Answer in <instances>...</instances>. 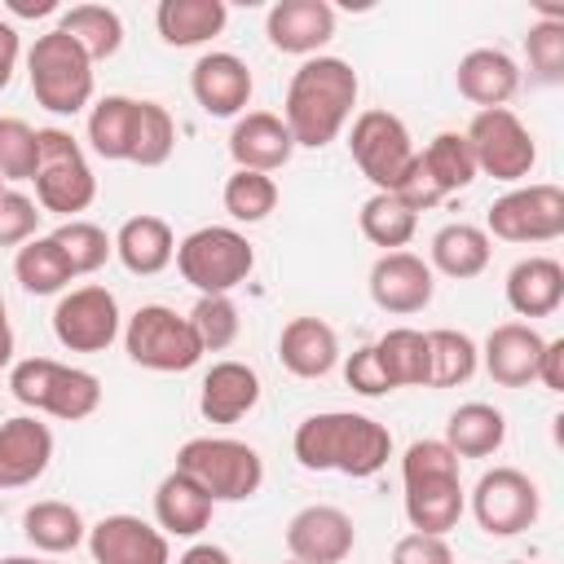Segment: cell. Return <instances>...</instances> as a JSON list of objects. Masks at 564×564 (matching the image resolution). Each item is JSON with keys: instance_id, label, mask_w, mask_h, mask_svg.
Returning a JSON list of instances; mask_svg holds the SVG:
<instances>
[{"instance_id": "cell-3", "label": "cell", "mask_w": 564, "mask_h": 564, "mask_svg": "<svg viewBox=\"0 0 564 564\" xmlns=\"http://www.w3.org/2000/svg\"><path fill=\"white\" fill-rule=\"evenodd\" d=\"M401 485H405V520L414 533L445 538L458 529L467 511V494L458 480V454L445 441H414L401 454Z\"/></svg>"}, {"instance_id": "cell-27", "label": "cell", "mask_w": 564, "mask_h": 564, "mask_svg": "<svg viewBox=\"0 0 564 564\" xmlns=\"http://www.w3.org/2000/svg\"><path fill=\"white\" fill-rule=\"evenodd\" d=\"M564 300V269L551 256H524L507 273V304L520 317H551Z\"/></svg>"}, {"instance_id": "cell-23", "label": "cell", "mask_w": 564, "mask_h": 564, "mask_svg": "<svg viewBox=\"0 0 564 564\" xmlns=\"http://www.w3.org/2000/svg\"><path fill=\"white\" fill-rule=\"evenodd\" d=\"M260 405V375L247 361H216L198 383V414L216 427L247 419Z\"/></svg>"}, {"instance_id": "cell-14", "label": "cell", "mask_w": 564, "mask_h": 564, "mask_svg": "<svg viewBox=\"0 0 564 564\" xmlns=\"http://www.w3.org/2000/svg\"><path fill=\"white\" fill-rule=\"evenodd\" d=\"M119 300L97 282L62 291V300L53 304V335L66 352H106L119 339Z\"/></svg>"}, {"instance_id": "cell-1", "label": "cell", "mask_w": 564, "mask_h": 564, "mask_svg": "<svg viewBox=\"0 0 564 564\" xmlns=\"http://www.w3.org/2000/svg\"><path fill=\"white\" fill-rule=\"evenodd\" d=\"M357 70L344 62V57H304L300 70L291 75L286 84V101H282V123L291 132L295 145L304 150H322L330 145L344 123L352 119V106H357Z\"/></svg>"}, {"instance_id": "cell-16", "label": "cell", "mask_w": 564, "mask_h": 564, "mask_svg": "<svg viewBox=\"0 0 564 564\" xmlns=\"http://www.w3.org/2000/svg\"><path fill=\"white\" fill-rule=\"evenodd\" d=\"M84 542H88V555L97 564H172L167 533L141 516H128V511L101 516Z\"/></svg>"}, {"instance_id": "cell-53", "label": "cell", "mask_w": 564, "mask_h": 564, "mask_svg": "<svg viewBox=\"0 0 564 564\" xmlns=\"http://www.w3.org/2000/svg\"><path fill=\"white\" fill-rule=\"evenodd\" d=\"M13 361V330H9V322L0 326V370Z\"/></svg>"}, {"instance_id": "cell-39", "label": "cell", "mask_w": 564, "mask_h": 564, "mask_svg": "<svg viewBox=\"0 0 564 564\" xmlns=\"http://www.w3.org/2000/svg\"><path fill=\"white\" fill-rule=\"evenodd\" d=\"M357 225H361V234H366L375 247L401 251V247L414 238V229H419V212H410L397 194H370V198L361 203V212H357Z\"/></svg>"}, {"instance_id": "cell-13", "label": "cell", "mask_w": 564, "mask_h": 564, "mask_svg": "<svg viewBox=\"0 0 564 564\" xmlns=\"http://www.w3.org/2000/svg\"><path fill=\"white\" fill-rule=\"evenodd\" d=\"M471 516L489 538H516L542 516V494L520 467H489L471 489Z\"/></svg>"}, {"instance_id": "cell-6", "label": "cell", "mask_w": 564, "mask_h": 564, "mask_svg": "<svg viewBox=\"0 0 564 564\" xmlns=\"http://www.w3.org/2000/svg\"><path fill=\"white\" fill-rule=\"evenodd\" d=\"M176 471H185L212 502H247L264 485L260 454L234 436H189L176 449Z\"/></svg>"}, {"instance_id": "cell-10", "label": "cell", "mask_w": 564, "mask_h": 564, "mask_svg": "<svg viewBox=\"0 0 564 564\" xmlns=\"http://www.w3.org/2000/svg\"><path fill=\"white\" fill-rule=\"evenodd\" d=\"M348 154L361 167V176L375 185V194H397L419 159L410 128L392 110H361L348 132Z\"/></svg>"}, {"instance_id": "cell-8", "label": "cell", "mask_w": 564, "mask_h": 564, "mask_svg": "<svg viewBox=\"0 0 564 564\" xmlns=\"http://www.w3.org/2000/svg\"><path fill=\"white\" fill-rule=\"evenodd\" d=\"M176 269L198 295H229L256 269V247L229 225H203L176 242Z\"/></svg>"}, {"instance_id": "cell-49", "label": "cell", "mask_w": 564, "mask_h": 564, "mask_svg": "<svg viewBox=\"0 0 564 564\" xmlns=\"http://www.w3.org/2000/svg\"><path fill=\"white\" fill-rule=\"evenodd\" d=\"M538 383L551 392H564V339H546L538 357Z\"/></svg>"}, {"instance_id": "cell-18", "label": "cell", "mask_w": 564, "mask_h": 564, "mask_svg": "<svg viewBox=\"0 0 564 564\" xmlns=\"http://www.w3.org/2000/svg\"><path fill=\"white\" fill-rule=\"evenodd\" d=\"M189 93L212 119H238L251 101V70L238 53H203L189 66Z\"/></svg>"}, {"instance_id": "cell-56", "label": "cell", "mask_w": 564, "mask_h": 564, "mask_svg": "<svg viewBox=\"0 0 564 564\" xmlns=\"http://www.w3.org/2000/svg\"><path fill=\"white\" fill-rule=\"evenodd\" d=\"M507 564H529V560H507Z\"/></svg>"}, {"instance_id": "cell-32", "label": "cell", "mask_w": 564, "mask_h": 564, "mask_svg": "<svg viewBox=\"0 0 564 564\" xmlns=\"http://www.w3.org/2000/svg\"><path fill=\"white\" fill-rule=\"evenodd\" d=\"M22 533H26V542L35 551L66 555V551H75L88 538V524H84L79 507L62 502V498H44V502H31L22 511Z\"/></svg>"}, {"instance_id": "cell-24", "label": "cell", "mask_w": 564, "mask_h": 564, "mask_svg": "<svg viewBox=\"0 0 564 564\" xmlns=\"http://www.w3.org/2000/svg\"><path fill=\"white\" fill-rule=\"evenodd\" d=\"M278 361L295 379H322L339 361V335L322 317H291L278 335Z\"/></svg>"}, {"instance_id": "cell-9", "label": "cell", "mask_w": 564, "mask_h": 564, "mask_svg": "<svg viewBox=\"0 0 564 564\" xmlns=\"http://www.w3.org/2000/svg\"><path fill=\"white\" fill-rule=\"evenodd\" d=\"M123 348L132 366L154 370V375H185L203 357V344L189 317H181L167 304H141L123 326Z\"/></svg>"}, {"instance_id": "cell-38", "label": "cell", "mask_w": 564, "mask_h": 564, "mask_svg": "<svg viewBox=\"0 0 564 564\" xmlns=\"http://www.w3.org/2000/svg\"><path fill=\"white\" fill-rule=\"evenodd\" d=\"M427 357H432V375H427V388H458L476 375L480 366V348L471 335L463 330H427Z\"/></svg>"}, {"instance_id": "cell-43", "label": "cell", "mask_w": 564, "mask_h": 564, "mask_svg": "<svg viewBox=\"0 0 564 564\" xmlns=\"http://www.w3.org/2000/svg\"><path fill=\"white\" fill-rule=\"evenodd\" d=\"M185 317H189V326H194L203 352H225V348L238 339V330H242L238 304H234L229 295H198V304H194Z\"/></svg>"}, {"instance_id": "cell-21", "label": "cell", "mask_w": 564, "mask_h": 564, "mask_svg": "<svg viewBox=\"0 0 564 564\" xmlns=\"http://www.w3.org/2000/svg\"><path fill=\"white\" fill-rule=\"evenodd\" d=\"M542 348H546V339L529 322H502L485 335L480 366L498 388H529V383H538Z\"/></svg>"}, {"instance_id": "cell-28", "label": "cell", "mask_w": 564, "mask_h": 564, "mask_svg": "<svg viewBox=\"0 0 564 564\" xmlns=\"http://www.w3.org/2000/svg\"><path fill=\"white\" fill-rule=\"evenodd\" d=\"M212 511H216V502L176 467L154 489V520L167 538H198L212 524Z\"/></svg>"}, {"instance_id": "cell-46", "label": "cell", "mask_w": 564, "mask_h": 564, "mask_svg": "<svg viewBox=\"0 0 564 564\" xmlns=\"http://www.w3.org/2000/svg\"><path fill=\"white\" fill-rule=\"evenodd\" d=\"M40 203L22 189H4L0 194V247H22L35 238V225H40Z\"/></svg>"}, {"instance_id": "cell-54", "label": "cell", "mask_w": 564, "mask_h": 564, "mask_svg": "<svg viewBox=\"0 0 564 564\" xmlns=\"http://www.w3.org/2000/svg\"><path fill=\"white\" fill-rule=\"evenodd\" d=\"M0 564H44V560H35V555H4Z\"/></svg>"}, {"instance_id": "cell-48", "label": "cell", "mask_w": 564, "mask_h": 564, "mask_svg": "<svg viewBox=\"0 0 564 564\" xmlns=\"http://www.w3.org/2000/svg\"><path fill=\"white\" fill-rule=\"evenodd\" d=\"M392 564H454V551L436 533H405L392 546Z\"/></svg>"}, {"instance_id": "cell-31", "label": "cell", "mask_w": 564, "mask_h": 564, "mask_svg": "<svg viewBox=\"0 0 564 564\" xmlns=\"http://www.w3.org/2000/svg\"><path fill=\"white\" fill-rule=\"evenodd\" d=\"M458 458H489L502 449L507 441V414L489 401H467L445 419V436H441Z\"/></svg>"}, {"instance_id": "cell-57", "label": "cell", "mask_w": 564, "mask_h": 564, "mask_svg": "<svg viewBox=\"0 0 564 564\" xmlns=\"http://www.w3.org/2000/svg\"><path fill=\"white\" fill-rule=\"evenodd\" d=\"M286 564H300V560H286Z\"/></svg>"}, {"instance_id": "cell-22", "label": "cell", "mask_w": 564, "mask_h": 564, "mask_svg": "<svg viewBox=\"0 0 564 564\" xmlns=\"http://www.w3.org/2000/svg\"><path fill=\"white\" fill-rule=\"evenodd\" d=\"M291 154H295V141H291L282 115H273V110H247V115L234 119V128H229V159L238 167L269 176V172L286 167Z\"/></svg>"}, {"instance_id": "cell-11", "label": "cell", "mask_w": 564, "mask_h": 564, "mask_svg": "<svg viewBox=\"0 0 564 564\" xmlns=\"http://www.w3.org/2000/svg\"><path fill=\"white\" fill-rule=\"evenodd\" d=\"M467 145H471V159H476V172L494 176V181H524L538 163V145H533V132L520 123V115L511 106H494V110H476L471 123H467Z\"/></svg>"}, {"instance_id": "cell-42", "label": "cell", "mask_w": 564, "mask_h": 564, "mask_svg": "<svg viewBox=\"0 0 564 564\" xmlns=\"http://www.w3.org/2000/svg\"><path fill=\"white\" fill-rule=\"evenodd\" d=\"M53 242L62 247V256H66L75 278L79 273H97L115 256V238H106V229L93 225V220H62L53 229Z\"/></svg>"}, {"instance_id": "cell-44", "label": "cell", "mask_w": 564, "mask_h": 564, "mask_svg": "<svg viewBox=\"0 0 564 564\" xmlns=\"http://www.w3.org/2000/svg\"><path fill=\"white\" fill-rule=\"evenodd\" d=\"M524 57L538 84L564 79V18H538L524 35Z\"/></svg>"}, {"instance_id": "cell-55", "label": "cell", "mask_w": 564, "mask_h": 564, "mask_svg": "<svg viewBox=\"0 0 564 564\" xmlns=\"http://www.w3.org/2000/svg\"><path fill=\"white\" fill-rule=\"evenodd\" d=\"M0 326H4V295H0Z\"/></svg>"}, {"instance_id": "cell-47", "label": "cell", "mask_w": 564, "mask_h": 564, "mask_svg": "<svg viewBox=\"0 0 564 564\" xmlns=\"http://www.w3.org/2000/svg\"><path fill=\"white\" fill-rule=\"evenodd\" d=\"M344 383H348L357 397H383V392H392V383H388V375H383V366H379L375 344L357 348V352L344 361Z\"/></svg>"}, {"instance_id": "cell-2", "label": "cell", "mask_w": 564, "mask_h": 564, "mask_svg": "<svg viewBox=\"0 0 564 564\" xmlns=\"http://www.w3.org/2000/svg\"><path fill=\"white\" fill-rule=\"evenodd\" d=\"M291 449L308 471H339V476L366 480L383 471V463L392 458V432L370 414L326 410V414H308L295 427Z\"/></svg>"}, {"instance_id": "cell-20", "label": "cell", "mask_w": 564, "mask_h": 564, "mask_svg": "<svg viewBox=\"0 0 564 564\" xmlns=\"http://www.w3.org/2000/svg\"><path fill=\"white\" fill-rule=\"evenodd\" d=\"M53 463V432L35 414H13L0 423V489L35 485Z\"/></svg>"}, {"instance_id": "cell-36", "label": "cell", "mask_w": 564, "mask_h": 564, "mask_svg": "<svg viewBox=\"0 0 564 564\" xmlns=\"http://www.w3.org/2000/svg\"><path fill=\"white\" fill-rule=\"evenodd\" d=\"M13 278L22 282L26 295H62L75 273H70L62 247L53 242V234H35L31 242L18 247V256H13Z\"/></svg>"}, {"instance_id": "cell-59", "label": "cell", "mask_w": 564, "mask_h": 564, "mask_svg": "<svg viewBox=\"0 0 564 564\" xmlns=\"http://www.w3.org/2000/svg\"><path fill=\"white\" fill-rule=\"evenodd\" d=\"M44 564H53V560H44Z\"/></svg>"}, {"instance_id": "cell-12", "label": "cell", "mask_w": 564, "mask_h": 564, "mask_svg": "<svg viewBox=\"0 0 564 564\" xmlns=\"http://www.w3.org/2000/svg\"><path fill=\"white\" fill-rule=\"evenodd\" d=\"M485 234L529 247V242H555L564 234V189L551 181L516 185L502 198H494L485 216Z\"/></svg>"}, {"instance_id": "cell-19", "label": "cell", "mask_w": 564, "mask_h": 564, "mask_svg": "<svg viewBox=\"0 0 564 564\" xmlns=\"http://www.w3.org/2000/svg\"><path fill=\"white\" fill-rule=\"evenodd\" d=\"M264 35L278 53L317 57L335 35V9L326 0H278L264 13Z\"/></svg>"}, {"instance_id": "cell-51", "label": "cell", "mask_w": 564, "mask_h": 564, "mask_svg": "<svg viewBox=\"0 0 564 564\" xmlns=\"http://www.w3.org/2000/svg\"><path fill=\"white\" fill-rule=\"evenodd\" d=\"M176 564H234V555L225 546H212V542H194Z\"/></svg>"}, {"instance_id": "cell-4", "label": "cell", "mask_w": 564, "mask_h": 564, "mask_svg": "<svg viewBox=\"0 0 564 564\" xmlns=\"http://www.w3.org/2000/svg\"><path fill=\"white\" fill-rule=\"evenodd\" d=\"M9 392L35 410V414H53L62 423H79L88 414H97L101 405V379L93 370L53 361V357H26L13 361L9 370Z\"/></svg>"}, {"instance_id": "cell-40", "label": "cell", "mask_w": 564, "mask_h": 564, "mask_svg": "<svg viewBox=\"0 0 564 564\" xmlns=\"http://www.w3.org/2000/svg\"><path fill=\"white\" fill-rule=\"evenodd\" d=\"M176 150V123L167 106L159 101H137V123H132V154L128 163L137 167H163Z\"/></svg>"}, {"instance_id": "cell-15", "label": "cell", "mask_w": 564, "mask_h": 564, "mask_svg": "<svg viewBox=\"0 0 564 564\" xmlns=\"http://www.w3.org/2000/svg\"><path fill=\"white\" fill-rule=\"evenodd\" d=\"M352 546H357L352 516L330 502L300 507L286 520V551L300 564H344L352 555Z\"/></svg>"}, {"instance_id": "cell-5", "label": "cell", "mask_w": 564, "mask_h": 564, "mask_svg": "<svg viewBox=\"0 0 564 564\" xmlns=\"http://www.w3.org/2000/svg\"><path fill=\"white\" fill-rule=\"evenodd\" d=\"M35 203L40 212L79 220V212L93 207L97 198V176L84 159V145L66 128H35Z\"/></svg>"}, {"instance_id": "cell-25", "label": "cell", "mask_w": 564, "mask_h": 564, "mask_svg": "<svg viewBox=\"0 0 564 564\" xmlns=\"http://www.w3.org/2000/svg\"><path fill=\"white\" fill-rule=\"evenodd\" d=\"M454 84L458 93L480 106V110H494V106H507L520 88V66L511 53L502 48H471L458 57V70H454Z\"/></svg>"}, {"instance_id": "cell-29", "label": "cell", "mask_w": 564, "mask_h": 564, "mask_svg": "<svg viewBox=\"0 0 564 564\" xmlns=\"http://www.w3.org/2000/svg\"><path fill=\"white\" fill-rule=\"evenodd\" d=\"M489 234L480 225H467V220H454V225H441L432 234V247H427V264L432 273H445L454 282H467V278H480L489 269Z\"/></svg>"}, {"instance_id": "cell-50", "label": "cell", "mask_w": 564, "mask_h": 564, "mask_svg": "<svg viewBox=\"0 0 564 564\" xmlns=\"http://www.w3.org/2000/svg\"><path fill=\"white\" fill-rule=\"evenodd\" d=\"M18 57H22L18 26L0 18V88H9V79H13V70H18Z\"/></svg>"}, {"instance_id": "cell-41", "label": "cell", "mask_w": 564, "mask_h": 564, "mask_svg": "<svg viewBox=\"0 0 564 564\" xmlns=\"http://www.w3.org/2000/svg\"><path fill=\"white\" fill-rule=\"evenodd\" d=\"M220 198H225V212H229L238 225H260V220L278 207V185H273V176H264V172L234 167L229 181H225V189H220Z\"/></svg>"}, {"instance_id": "cell-35", "label": "cell", "mask_w": 564, "mask_h": 564, "mask_svg": "<svg viewBox=\"0 0 564 564\" xmlns=\"http://www.w3.org/2000/svg\"><path fill=\"white\" fill-rule=\"evenodd\" d=\"M419 167L423 176L436 185L441 198L467 189L476 181V159H471V145L463 132H436L423 150H419Z\"/></svg>"}, {"instance_id": "cell-30", "label": "cell", "mask_w": 564, "mask_h": 564, "mask_svg": "<svg viewBox=\"0 0 564 564\" xmlns=\"http://www.w3.org/2000/svg\"><path fill=\"white\" fill-rule=\"evenodd\" d=\"M225 22H229L225 0H163L154 9V26H159L163 44H172V48L207 44L225 31Z\"/></svg>"}, {"instance_id": "cell-26", "label": "cell", "mask_w": 564, "mask_h": 564, "mask_svg": "<svg viewBox=\"0 0 564 564\" xmlns=\"http://www.w3.org/2000/svg\"><path fill=\"white\" fill-rule=\"evenodd\" d=\"M115 256H119V264L128 273L154 278L176 260V234H172V225L163 216H150V212L128 216L119 225V234H115Z\"/></svg>"}, {"instance_id": "cell-45", "label": "cell", "mask_w": 564, "mask_h": 564, "mask_svg": "<svg viewBox=\"0 0 564 564\" xmlns=\"http://www.w3.org/2000/svg\"><path fill=\"white\" fill-rule=\"evenodd\" d=\"M35 128L26 119H0V181H31L35 176Z\"/></svg>"}, {"instance_id": "cell-34", "label": "cell", "mask_w": 564, "mask_h": 564, "mask_svg": "<svg viewBox=\"0 0 564 564\" xmlns=\"http://www.w3.org/2000/svg\"><path fill=\"white\" fill-rule=\"evenodd\" d=\"M379 366L388 375L392 388H427L432 375V357H427V335L414 326H392L388 335L375 339Z\"/></svg>"}, {"instance_id": "cell-33", "label": "cell", "mask_w": 564, "mask_h": 564, "mask_svg": "<svg viewBox=\"0 0 564 564\" xmlns=\"http://www.w3.org/2000/svg\"><path fill=\"white\" fill-rule=\"evenodd\" d=\"M132 123H137V97L106 93L88 106V145L106 163H128L132 154Z\"/></svg>"}, {"instance_id": "cell-37", "label": "cell", "mask_w": 564, "mask_h": 564, "mask_svg": "<svg viewBox=\"0 0 564 564\" xmlns=\"http://www.w3.org/2000/svg\"><path fill=\"white\" fill-rule=\"evenodd\" d=\"M57 31L70 35L88 53V62H106V57H115L123 48V18L115 9H106V4H70L62 13Z\"/></svg>"}, {"instance_id": "cell-17", "label": "cell", "mask_w": 564, "mask_h": 564, "mask_svg": "<svg viewBox=\"0 0 564 564\" xmlns=\"http://www.w3.org/2000/svg\"><path fill=\"white\" fill-rule=\"evenodd\" d=\"M370 300L383 308V313H397V317H410V313H423L436 295V273L423 256L414 251H383L375 264H370Z\"/></svg>"}, {"instance_id": "cell-58", "label": "cell", "mask_w": 564, "mask_h": 564, "mask_svg": "<svg viewBox=\"0 0 564 564\" xmlns=\"http://www.w3.org/2000/svg\"><path fill=\"white\" fill-rule=\"evenodd\" d=\"M0 194H4V181H0Z\"/></svg>"}, {"instance_id": "cell-7", "label": "cell", "mask_w": 564, "mask_h": 564, "mask_svg": "<svg viewBox=\"0 0 564 564\" xmlns=\"http://www.w3.org/2000/svg\"><path fill=\"white\" fill-rule=\"evenodd\" d=\"M26 75H31L35 101L48 115H79L84 106H93V62L57 26L35 35V44L26 53Z\"/></svg>"}, {"instance_id": "cell-52", "label": "cell", "mask_w": 564, "mask_h": 564, "mask_svg": "<svg viewBox=\"0 0 564 564\" xmlns=\"http://www.w3.org/2000/svg\"><path fill=\"white\" fill-rule=\"evenodd\" d=\"M57 4L53 0H9V13H18V18H44V13H53Z\"/></svg>"}]
</instances>
